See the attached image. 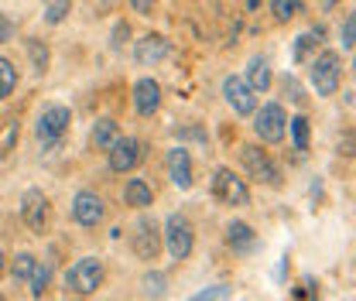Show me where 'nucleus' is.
Returning a JSON list of instances; mask_svg holds the SVG:
<instances>
[{"instance_id":"39","label":"nucleus","mask_w":356,"mask_h":301,"mask_svg":"<svg viewBox=\"0 0 356 301\" xmlns=\"http://www.w3.org/2000/svg\"><path fill=\"white\" fill-rule=\"evenodd\" d=\"M0 301H7V298H0Z\"/></svg>"},{"instance_id":"34","label":"nucleus","mask_w":356,"mask_h":301,"mask_svg":"<svg viewBox=\"0 0 356 301\" xmlns=\"http://www.w3.org/2000/svg\"><path fill=\"white\" fill-rule=\"evenodd\" d=\"M10 38H14V21L7 14H0V44L10 42Z\"/></svg>"},{"instance_id":"37","label":"nucleus","mask_w":356,"mask_h":301,"mask_svg":"<svg viewBox=\"0 0 356 301\" xmlns=\"http://www.w3.org/2000/svg\"><path fill=\"white\" fill-rule=\"evenodd\" d=\"M3 270H7V257H3V250H0V277H3Z\"/></svg>"},{"instance_id":"11","label":"nucleus","mask_w":356,"mask_h":301,"mask_svg":"<svg viewBox=\"0 0 356 301\" xmlns=\"http://www.w3.org/2000/svg\"><path fill=\"white\" fill-rule=\"evenodd\" d=\"M103 215H106V202L96 195V192H76V199H72V219L79 222V226H86V229H96L99 222H103Z\"/></svg>"},{"instance_id":"36","label":"nucleus","mask_w":356,"mask_h":301,"mask_svg":"<svg viewBox=\"0 0 356 301\" xmlns=\"http://www.w3.org/2000/svg\"><path fill=\"white\" fill-rule=\"evenodd\" d=\"M339 154H346V158H350V154H353V137H346V140H343V144H339Z\"/></svg>"},{"instance_id":"8","label":"nucleus","mask_w":356,"mask_h":301,"mask_svg":"<svg viewBox=\"0 0 356 301\" xmlns=\"http://www.w3.org/2000/svg\"><path fill=\"white\" fill-rule=\"evenodd\" d=\"M72 127V113H69V106H44L42 117H38V124H35V133H38V140L42 144H58L65 133Z\"/></svg>"},{"instance_id":"2","label":"nucleus","mask_w":356,"mask_h":301,"mask_svg":"<svg viewBox=\"0 0 356 301\" xmlns=\"http://www.w3.org/2000/svg\"><path fill=\"white\" fill-rule=\"evenodd\" d=\"M309 79L318 96H336V89L343 83V58H339V51H322L318 58H312Z\"/></svg>"},{"instance_id":"20","label":"nucleus","mask_w":356,"mask_h":301,"mask_svg":"<svg viewBox=\"0 0 356 301\" xmlns=\"http://www.w3.org/2000/svg\"><path fill=\"white\" fill-rule=\"evenodd\" d=\"M270 83H274V76H270L267 58H250V65H247V86L254 89V92H267Z\"/></svg>"},{"instance_id":"19","label":"nucleus","mask_w":356,"mask_h":301,"mask_svg":"<svg viewBox=\"0 0 356 301\" xmlns=\"http://www.w3.org/2000/svg\"><path fill=\"white\" fill-rule=\"evenodd\" d=\"M322 35H325L322 28H312V31H305V35H298L295 44H291V62H295V65H305V62L312 58V51L322 44Z\"/></svg>"},{"instance_id":"33","label":"nucleus","mask_w":356,"mask_h":301,"mask_svg":"<svg viewBox=\"0 0 356 301\" xmlns=\"http://www.w3.org/2000/svg\"><path fill=\"white\" fill-rule=\"evenodd\" d=\"M284 92H288V99L302 103V86L295 83V76H284Z\"/></svg>"},{"instance_id":"7","label":"nucleus","mask_w":356,"mask_h":301,"mask_svg":"<svg viewBox=\"0 0 356 301\" xmlns=\"http://www.w3.org/2000/svg\"><path fill=\"white\" fill-rule=\"evenodd\" d=\"M140 161H144V144L137 137H117L110 144V151H106V165H110V172L117 174L134 172Z\"/></svg>"},{"instance_id":"23","label":"nucleus","mask_w":356,"mask_h":301,"mask_svg":"<svg viewBox=\"0 0 356 301\" xmlns=\"http://www.w3.org/2000/svg\"><path fill=\"white\" fill-rule=\"evenodd\" d=\"M31 295L35 298H42L44 291H48V284H51V263L48 260H42V263H35V270H31Z\"/></svg>"},{"instance_id":"16","label":"nucleus","mask_w":356,"mask_h":301,"mask_svg":"<svg viewBox=\"0 0 356 301\" xmlns=\"http://www.w3.org/2000/svg\"><path fill=\"white\" fill-rule=\"evenodd\" d=\"M226 243H229V250H236V254H250V250L257 247V233H254V226H247V222H229Z\"/></svg>"},{"instance_id":"4","label":"nucleus","mask_w":356,"mask_h":301,"mask_svg":"<svg viewBox=\"0 0 356 301\" xmlns=\"http://www.w3.org/2000/svg\"><path fill=\"white\" fill-rule=\"evenodd\" d=\"M213 199L220 206H229V209H243V206H250V188L229 168H216L213 172Z\"/></svg>"},{"instance_id":"38","label":"nucleus","mask_w":356,"mask_h":301,"mask_svg":"<svg viewBox=\"0 0 356 301\" xmlns=\"http://www.w3.org/2000/svg\"><path fill=\"white\" fill-rule=\"evenodd\" d=\"M247 7H250V10H257V7H261V0H247Z\"/></svg>"},{"instance_id":"3","label":"nucleus","mask_w":356,"mask_h":301,"mask_svg":"<svg viewBox=\"0 0 356 301\" xmlns=\"http://www.w3.org/2000/svg\"><path fill=\"white\" fill-rule=\"evenodd\" d=\"M165 247H168V254L172 260H188L192 257V250H195V229H192V222H188V215L181 213H172L165 219Z\"/></svg>"},{"instance_id":"21","label":"nucleus","mask_w":356,"mask_h":301,"mask_svg":"<svg viewBox=\"0 0 356 301\" xmlns=\"http://www.w3.org/2000/svg\"><path fill=\"white\" fill-rule=\"evenodd\" d=\"M302 10H305V3H302V0H270V14H274V21H277V24L295 21Z\"/></svg>"},{"instance_id":"1","label":"nucleus","mask_w":356,"mask_h":301,"mask_svg":"<svg viewBox=\"0 0 356 301\" xmlns=\"http://www.w3.org/2000/svg\"><path fill=\"white\" fill-rule=\"evenodd\" d=\"M103 277H106L103 260L79 257L69 267V274H65V288H69L72 295H79V298H89V295H96V291L103 288Z\"/></svg>"},{"instance_id":"32","label":"nucleus","mask_w":356,"mask_h":301,"mask_svg":"<svg viewBox=\"0 0 356 301\" xmlns=\"http://www.w3.org/2000/svg\"><path fill=\"white\" fill-rule=\"evenodd\" d=\"M353 38H356V17L346 14V21H343V48L346 51H353Z\"/></svg>"},{"instance_id":"9","label":"nucleus","mask_w":356,"mask_h":301,"mask_svg":"<svg viewBox=\"0 0 356 301\" xmlns=\"http://www.w3.org/2000/svg\"><path fill=\"white\" fill-rule=\"evenodd\" d=\"M222 99H226L229 110L240 113V117H250V113L257 110V92L247 86V79H240V76H226V79H222Z\"/></svg>"},{"instance_id":"25","label":"nucleus","mask_w":356,"mask_h":301,"mask_svg":"<svg viewBox=\"0 0 356 301\" xmlns=\"http://www.w3.org/2000/svg\"><path fill=\"white\" fill-rule=\"evenodd\" d=\"M144 295L147 298H165V291H168V277L161 274V270H151V274H144Z\"/></svg>"},{"instance_id":"5","label":"nucleus","mask_w":356,"mask_h":301,"mask_svg":"<svg viewBox=\"0 0 356 301\" xmlns=\"http://www.w3.org/2000/svg\"><path fill=\"white\" fill-rule=\"evenodd\" d=\"M257 117H254V133H257V140H264V144H281L284 140V133H288V113H284V106L281 103H267L261 110H254Z\"/></svg>"},{"instance_id":"31","label":"nucleus","mask_w":356,"mask_h":301,"mask_svg":"<svg viewBox=\"0 0 356 301\" xmlns=\"http://www.w3.org/2000/svg\"><path fill=\"white\" fill-rule=\"evenodd\" d=\"M127 38H131V24H127V21H117V28H113V35H110V48H124Z\"/></svg>"},{"instance_id":"15","label":"nucleus","mask_w":356,"mask_h":301,"mask_svg":"<svg viewBox=\"0 0 356 301\" xmlns=\"http://www.w3.org/2000/svg\"><path fill=\"white\" fill-rule=\"evenodd\" d=\"M165 165H168L172 185H178V188H192V158H188L185 147H172L168 158H165Z\"/></svg>"},{"instance_id":"10","label":"nucleus","mask_w":356,"mask_h":301,"mask_svg":"<svg viewBox=\"0 0 356 301\" xmlns=\"http://www.w3.org/2000/svg\"><path fill=\"white\" fill-rule=\"evenodd\" d=\"M131 247H134V254H137V260H154L161 254V229H158L154 219H147V215L137 219Z\"/></svg>"},{"instance_id":"24","label":"nucleus","mask_w":356,"mask_h":301,"mask_svg":"<svg viewBox=\"0 0 356 301\" xmlns=\"http://www.w3.org/2000/svg\"><path fill=\"white\" fill-rule=\"evenodd\" d=\"M17 79H21V76H17L14 62H10V58H0V103L17 89Z\"/></svg>"},{"instance_id":"35","label":"nucleus","mask_w":356,"mask_h":301,"mask_svg":"<svg viewBox=\"0 0 356 301\" xmlns=\"http://www.w3.org/2000/svg\"><path fill=\"white\" fill-rule=\"evenodd\" d=\"M154 3H158V0H131V7L137 10V14H151Z\"/></svg>"},{"instance_id":"30","label":"nucleus","mask_w":356,"mask_h":301,"mask_svg":"<svg viewBox=\"0 0 356 301\" xmlns=\"http://www.w3.org/2000/svg\"><path fill=\"white\" fill-rule=\"evenodd\" d=\"M226 298H229V288H226V284H216V288H209V291L192 295L188 301H226Z\"/></svg>"},{"instance_id":"6","label":"nucleus","mask_w":356,"mask_h":301,"mask_svg":"<svg viewBox=\"0 0 356 301\" xmlns=\"http://www.w3.org/2000/svg\"><path fill=\"white\" fill-rule=\"evenodd\" d=\"M240 161H243V168H247V174H250L254 181L270 185V188L281 185V168L267 158V151H261L257 144H243V147H240Z\"/></svg>"},{"instance_id":"17","label":"nucleus","mask_w":356,"mask_h":301,"mask_svg":"<svg viewBox=\"0 0 356 301\" xmlns=\"http://www.w3.org/2000/svg\"><path fill=\"white\" fill-rule=\"evenodd\" d=\"M120 137V124L113 120V117H99L92 130H89V140H92V147L96 151H110V144Z\"/></svg>"},{"instance_id":"26","label":"nucleus","mask_w":356,"mask_h":301,"mask_svg":"<svg viewBox=\"0 0 356 301\" xmlns=\"http://www.w3.org/2000/svg\"><path fill=\"white\" fill-rule=\"evenodd\" d=\"M35 263H38L35 254H17V257L10 260V277H14V281H28L31 270H35Z\"/></svg>"},{"instance_id":"22","label":"nucleus","mask_w":356,"mask_h":301,"mask_svg":"<svg viewBox=\"0 0 356 301\" xmlns=\"http://www.w3.org/2000/svg\"><path fill=\"white\" fill-rule=\"evenodd\" d=\"M288 130H291V144L295 151H309V137H312V127H309V117H291L288 120Z\"/></svg>"},{"instance_id":"18","label":"nucleus","mask_w":356,"mask_h":301,"mask_svg":"<svg viewBox=\"0 0 356 301\" xmlns=\"http://www.w3.org/2000/svg\"><path fill=\"white\" fill-rule=\"evenodd\" d=\"M124 202H127L131 209H151V206H154V192H151V185H147L144 178H131V181L124 185Z\"/></svg>"},{"instance_id":"29","label":"nucleus","mask_w":356,"mask_h":301,"mask_svg":"<svg viewBox=\"0 0 356 301\" xmlns=\"http://www.w3.org/2000/svg\"><path fill=\"white\" fill-rule=\"evenodd\" d=\"M295 301H318V284H315V277H305L302 288H295Z\"/></svg>"},{"instance_id":"27","label":"nucleus","mask_w":356,"mask_h":301,"mask_svg":"<svg viewBox=\"0 0 356 301\" xmlns=\"http://www.w3.org/2000/svg\"><path fill=\"white\" fill-rule=\"evenodd\" d=\"M28 55H31V65H35L31 72H35V76H44V72H48V48H44L42 42H28Z\"/></svg>"},{"instance_id":"12","label":"nucleus","mask_w":356,"mask_h":301,"mask_svg":"<svg viewBox=\"0 0 356 301\" xmlns=\"http://www.w3.org/2000/svg\"><path fill=\"white\" fill-rule=\"evenodd\" d=\"M48 195H44L42 188H28L24 195H21V219H24V226L31 229V233H42L44 226H48Z\"/></svg>"},{"instance_id":"14","label":"nucleus","mask_w":356,"mask_h":301,"mask_svg":"<svg viewBox=\"0 0 356 301\" xmlns=\"http://www.w3.org/2000/svg\"><path fill=\"white\" fill-rule=\"evenodd\" d=\"M168 38L165 35H144L140 42H134V58L137 65H158L165 55H168Z\"/></svg>"},{"instance_id":"13","label":"nucleus","mask_w":356,"mask_h":301,"mask_svg":"<svg viewBox=\"0 0 356 301\" xmlns=\"http://www.w3.org/2000/svg\"><path fill=\"white\" fill-rule=\"evenodd\" d=\"M134 110H137V117H144V120H151V117L161 110V86H158V79L144 76V79L134 83Z\"/></svg>"},{"instance_id":"28","label":"nucleus","mask_w":356,"mask_h":301,"mask_svg":"<svg viewBox=\"0 0 356 301\" xmlns=\"http://www.w3.org/2000/svg\"><path fill=\"white\" fill-rule=\"evenodd\" d=\"M72 10V0H51L48 10H44V24H62Z\"/></svg>"}]
</instances>
